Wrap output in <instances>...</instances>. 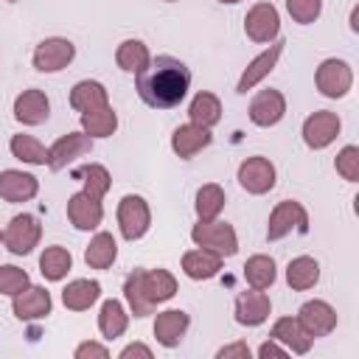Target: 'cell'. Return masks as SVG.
Instances as JSON below:
<instances>
[{
	"mask_svg": "<svg viewBox=\"0 0 359 359\" xmlns=\"http://www.w3.org/2000/svg\"><path fill=\"white\" fill-rule=\"evenodd\" d=\"M297 323H300V328H303L311 339L328 337V334L337 328V309H334L328 300H320V297L306 300V303L297 309Z\"/></svg>",
	"mask_w": 359,
	"mask_h": 359,
	"instance_id": "12",
	"label": "cell"
},
{
	"mask_svg": "<svg viewBox=\"0 0 359 359\" xmlns=\"http://www.w3.org/2000/svg\"><path fill=\"white\" fill-rule=\"evenodd\" d=\"M115 258H118V241H115V236L107 233V230H98L90 238L87 250H84V264L90 269H109L115 264Z\"/></svg>",
	"mask_w": 359,
	"mask_h": 359,
	"instance_id": "26",
	"label": "cell"
},
{
	"mask_svg": "<svg viewBox=\"0 0 359 359\" xmlns=\"http://www.w3.org/2000/svg\"><path fill=\"white\" fill-rule=\"evenodd\" d=\"M317 280H320V264H317V258L297 255V258L289 261V266H286V283L294 292H309V289L317 286Z\"/></svg>",
	"mask_w": 359,
	"mask_h": 359,
	"instance_id": "30",
	"label": "cell"
},
{
	"mask_svg": "<svg viewBox=\"0 0 359 359\" xmlns=\"http://www.w3.org/2000/svg\"><path fill=\"white\" fill-rule=\"evenodd\" d=\"M188 121L199 123L205 129H213L222 121V101H219V95L210 93V90H199L191 98V104H188Z\"/></svg>",
	"mask_w": 359,
	"mask_h": 359,
	"instance_id": "25",
	"label": "cell"
},
{
	"mask_svg": "<svg viewBox=\"0 0 359 359\" xmlns=\"http://www.w3.org/2000/svg\"><path fill=\"white\" fill-rule=\"evenodd\" d=\"M11 157H17L25 165H48V146H42L34 135H11L8 140Z\"/></svg>",
	"mask_w": 359,
	"mask_h": 359,
	"instance_id": "35",
	"label": "cell"
},
{
	"mask_svg": "<svg viewBox=\"0 0 359 359\" xmlns=\"http://www.w3.org/2000/svg\"><path fill=\"white\" fill-rule=\"evenodd\" d=\"M269 337L272 339H278L289 353H309L311 351V337L300 328V323H297V317H278L275 320V325H272V331H269Z\"/></svg>",
	"mask_w": 359,
	"mask_h": 359,
	"instance_id": "23",
	"label": "cell"
},
{
	"mask_svg": "<svg viewBox=\"0 0 359 359\" xmlns=\"http://www.w3.org/2000/svg\"><path fill=\"white\" fill-rule=\"evenodd\" d=\"M334 168H337V174L342 177V180H348V182H359V146H342L339 149V154H337V160H334Z\"/></svg>",
	"mask_w": 359,
	"mask_h": 359,
	"instance_id": "40",
	"label": "cell"
},
{
	"mask_svg": "<svg viewBox=\"0 0 359 359\" xmlns=\"http://www.w3.org/2000/svg\"><path fill=\"white\" fill-rule=\"evenodd\" d=\"M123 297H126V306H129V314L135 317H149L154 314V303L146 297V289H143V269H135L126 275L123 280Z\"/></svg>",
	"mask_w": 359,
	"mask_h": 359,
	"instance_id": "34",
	"label": "cell"
},
{
	"mask_svg": "<svg viewBox=\"0 0 359 359\" xmlns=\"http://www.w3.org/2000/svg\"><path fill=\"white\" fill-rule=\"evenodd\" d=\"M39 238H42V224L34 213H17L3 227V244L11 255L34 252V247H39Z\"/></svg>",
	"mask_w": 359,
	"mask_h": 359,
	"instance_id": "3",
	"label": "cell"
},
{
	"mask_svg": "<svg viewBox=\"0 0 359 359\" xmlns=\"http://www.w3.org/2000/svg\"><path fill=\"white\" fill-rule=\"evenodd\" d=\"M132 356L151 359V356H154V351H151L149 345H143V342H129V345H126V348H121V353H118V359H132Z\"/></svg>",
	"mask_w": 359,
	"mask_h": 359,
	"instance_id": "45",
	"label": "cell"
},
{
	"mask_svg": "<svg viewBox=\"0 0 359 359\" xmlns=\"http://www.w3.org/2000/svg\"><path fill=\"white\" fill-rule=\"evenodd\" d=\"M73 356H76V359H93V356L107 359V356H109V348H107V345H101V342H95V339H87V342L76 345Z\"/></svg>",
	"mask_w": 359,
	"mask_h": 359,
	"instance_id": "42",
	"label": "cell"
},
{
	"mask_svg": "<svg viewBox=\"0 0 359 359\" xmlns=\"http://www.w3.org/2000/svg\"><path fill=\"white\" fill-rule=\"evenodd\" d=\"M79 180H81V191H87L95 199H104L107 191H109V185H112V177H109L107 165H101V163L81 165L79 168Z\"/></svg>",
	"mask_w": 359,
	"mask_h": 359,
	"instance_id": "38",
	"label": "cell"
},
{
	"mask_svg": "<svg viewBox=\"0 0 359 359\" xmlns=\"http://www.w3.org/2000/svg\"><path fill=\"white\" fill-rule=\"evenodd\" d=\"M151 227L149 202L140 194H126L118 202V230L126 241H140Z\"/></svg>",
	"mask_w": 359,
	"mask_h": 359,
	"instance_id": "4",
	"label": "cell"
},
{
	"mask_svg": "<svg viewBox=\"0 0 359 359\" xmlns=\"http://www.w3.org/2000/svg\"><path fill=\"white\" fill-rule=\"evenodd\" d=\"M275 278H278V266H275V258L272 255L258 252V255H250L247 258V264H244V280H247V286L266 292L275 283Z\"/></svg>",
	"mask_w": 359,
	"mask_h": 359,
	"instance_id": "32",
	"label": "cell"
},
{
	"mask_svg": "<svg viewBox=\"0 0 359 359\" xmlns=\"http://www.w3.org/2000/svg\"><path fill=\"white\" fill-rule=\"evenodd\" d=\"M101 297V283L90 280V278H76L62 289V303L70 311H87L90 306H95Z\"/></svg>",
	"mask_w": 359,
	"mask_h": 359,
	"instance_id": "24",
	"label": "cell"
},
{
	"mask_svg": "<svg viewBox=\"0 0 359 359\" xmlns=\"http://www.w3.org/2000/svg\"><path fill=\"white\" fill-rule=\"evenodd\" d=\"M115 62H118L121 70L137 76V73L151 62V53H149L146 42H140V39H123V42L118 45V50H115Z\"/></svg>",
	"mask_w": 359,
	"mask_h": 359,
	"instance_id": "36",
	"label": "cell"
},
{
	"mask_svg": "<svg viewBox=\"0 0 359 359\" xmlns=\"http://www.w3.org/2000/svg\"><path fill=\"white\" fill-rule=\"evenodd\" d=\"M0 241H3V230H0Z\"/></svg>",
	"mask_w": 359,
	"mask_h": 359,
	"instance_id": "48",
	"label": "cell"
},
{
	"mask_svg": "<svg viewBox=\"0 0 359 359\" xmlns=\"http://www.w3.org/2000/svg\"><path fill=\"white\" fill-rule=\"evenodd\" d=\"M93 151V137L87 132H67L56 143L48 146V168L50 171H65L70 163Z\"/></svg>",
	"mask_w": 359,
	"mask_h": 359,
	"instance_id": "11",
	"label": "cell"
},
{
	"mask_svg": "<svg viewBox=\"0 0 359 359\" xmlns=\"http://www.w3.org/2000/svg\"><path fill=\"white\" fill-rule=\"evenodd\" d=\"M6 3H17V0H6Z\"/></svg>",
	"mask_w": 359,
	"mask_h": 359,
	"instance_id": "49",
	"label": "cell"
},
{
	"mask_svg": "<svg viewBox=\"0 0 359 359\" xmlns=\"http://www.w3.org/2000/svg\"><path fill=\"white\" fill-rule=\"evenodd\" d=\"M76 59V45L67 36H48L34 48L31 65L39 73H59Z\"/></svg>",
	"mask_w": 359,
	"mask_h": 359,
	"instance_id": "9",
	"label": "cell"
},
{
	"mask_svg": "<svg viewBox=\"0 0 359 359\" xmlns=\"http://www.w3.org/2000/svg\"><path fill=\"white\" fill-rule=\"evenodd\" d=\"M224 258L213 250H205V247H194L188 252H182V272L191 278V280H210L219 275Z\"/></svg>",
	"mask_w": 359,
	"mask_h": 359,
	"instance_id": "22",
	"label": "cell"
},
{
	"mask_svg": "<svg viewBox=\"0 0 359 359\" xmlns=\"http://www.w3.org/2000/svg\"><path fill=\"white\" fill-rule=\"evenodd\" d=\"M48 115H50V101L42 90L28 87L14 98V118L22 126H39L48 121Z\"/></svg>",
	"mask_w": 359,
	"mask_h": 359,
	"instance_id": "20",
	"label": "cell"
},
{
	"mask_svg": "<svg viewBox=\"0 0 359 359\" xmlns=\"http://www.w3.org/2000/svg\"><path fill=\"white\" fill-rule=\"evenodd\" d=\"M255 353H258L261 359H269V356H275V359H286V356H289V351H286V348H283L278 339H272V337H269L266 342H261Z\"/></svg>",
	"mask_w": 359,
	"mask_h": 359,
	"instance_id": "44",
	"label": "cell"
},
{
	"mask_svg": "<svg viewBox=\"0 0 359 359\" xmlns=\"http://www.w3.org/2000/svg\"><path fill=\"white\" fill-rule=\"evenodd\" d=\"M292 230L309 233V213L297 199H283L272 208L269 222H266V241H280Z\"/></svg>",
	"mask_w": 359,
	"mask_h": 359,
	"instance_id": "5",
	"label": "cell"
},
{
	"mask_svg": "<svg viewBox=\"0 0 359 359\" xmlns=\"http://www.w3.org/2000/svg\"><path fill=\"white\" fill-rule=\"evenodd\" d=\"M236 180H238V185H241L247 194H252V196H264V194H269V191L275 188V182H278V171H275V163H272L269 157L252 154V157H247V160L238 165Z\"/></svg>",
	"mask_w": 359,
	"mask_h": 359,
	"instance_id": "7",
	"label": "cell"
},
{
	"mask_svg": "<svg viewBox=\"0 0 359 359\" xmlns=\"http://www.w3.org/2000/svg\"><path fill=\"white\" fill-rule=\"evenodd\" d=\"M210 140H213L210 129H205V126L188 121V123H182V126L174 129V135H171V151H174L180 160H191L194 154H199L202 149H208Z\"/></svg>",
	"mask_w": 359,
	"mask_h": 359,
	"instance_id": "21",
	"label": "cell"
},
{
	"mask_svg": "<svg viewBox=\"0 0 359 359\" xmlns=\"http://www.w3.org/2000/svg\"><path fill=\"white\" fill-rule=\"evenodd\" d=\"M314 84L325 98H345L353 87V70L345 59H337V56L323 59L314 73Z\"/></svg>",
	"mask_w": 359,
	"mask_h": 359,
	"instance_id": "6",
	"label": "cell"
},
{
	"mask_svg": "<svg viewBox=\"0 0 359 359\" xmlns=\"http://www.w3.org/2000/svg\"><path fill=\"white\" fill-rule=\"evenodd\" d=\"M339 129H342V121H339L337 112H331V109H317V112H311V115L303 121L300 135H303V143H306L311 151H323V149H328V146L339 137Z\"/></svg>",
	"mask_w": 359,
	"mask_h": 359,
	"instance_id": "8",
	"label": "cell"
},
{
	"mask_svg": "<svg viewBox=\"0 0 359 359\" xmlns=\"http://www.w3.org/2000/svg\"><path fill=\"white\" fill-rule=\"evenodd\" d=\"M11 311H14V317L22 320V323L42 320V317H48V314L53 311V297H50V292H48L45 286L28 283L22 292H17V294L11 297Z\"/></svg>",
	"mask_w": 359,
	"mask_h": 359,
	"instance_id": "14",
	"label": "cell"
},
{
	"mask_svg": "<svg viewBox=\"0 0 359 359\" xmlns=\"http://www.w3.org/2000/svg\"><path fill=\"white\" fill-rule=\"evenodd\" d=\"M135 90L146 107L174 109L185 101L191 90V70L177 56H151V62L135 76Z\"/></svg>",
	"mask_w": 359,
	"mask_h": 359,
	"instance_id": "1",
	"label": "cell"
},
{
	"mask_svg": "<svg viewBox=\"0 0 359 359\" xmlns=\"http://www.w3.org/2000/svg\"><path fill=\"white\" fill-rule=\"evenodd\" d=\"M286 11L297 25H311L323 14V0H286Z\"/></svg>",
	"mask_w": 359,
	"mask_h": 359,
	"instance_id": "41",
	"label": "cell"
},
{
	"mask_svg": "<svg viewBox=\"0 0 359 359\" xmlns=\"http://www.w3.org/2000/svg\"><path fill=\"white\" fill-rule=\"evenodd\" d=\"M283 39H275V42H269V48H264L258 56H252L250 62H247V67L241 70V76H238V84H236V93H247V90H252V87H258L272 70H275V65H278V59H280V53H283Z\"/></svg>",
	"mask_w": 359,
	"mask_h": 359,
	"instance_id": "13",
	"label": "cell"
},
{
	"mask_svg": "<svg viewBox=\"0 0 359 359\" xmlns=\"http://www.w3.org/2000/svg\"><path fill=\"white\" fill-rule=\"evenodd\" d=\"M244 34L252 42H258V45L275 42L278 34H280V14H278V8L272 3H266V0L255 3L247 11V17H244Z\"/></svg>",
	"mask_w": 359,
	"mask_h": 359,
	"instance_id": "10",
	"label": "cell"
},
{
	"mask_svg": "<svg viewBox=\"0 0 359 359\" xmlns=\"http://www.w3.org/2000/svg\"><path fill=\"white\" fill-rule=\"evenodd\" d=\"M70 269H73V255H70L67 247H62V244H50V247L42 250V255H39V272H42L45 280L59 283V280L67 278Z\"/></svg>",
	"mask_w": 359,
	"mask_h": 359,
	"instance_id": "28",
	"label": "cell"
},
{
	"mask_svg": "<svg viewBox=\"0 0 359 359\" xmlns=\"http://www.w3.org/2000/svg\"><path fill=\"white\" fill-rule=\"evenodd\" d=\"M143 289H146V297L160 306L165 300H171L177 294V278L168 272V269H143Z\"/></svg>",
	"mask_w": 359,
	"mask_h": 359,
	"instance_id": "33",
	"label": "cell"
},
{
	"mask_svg": "<svg viewBox=\"0 0 359 359\" xmlns=\"http://www.w3.org/2000/svg\"><path fill=\"white\" fill-rule=\"evenodd\" d=\"M222 3H230L233 6V3H241V0H222Z\"/></svg>",
	"mask_w": 359,
	"mask_h": 359,
	"instance_id": "47",
	"label": "cell"
},
{
	"mask_svg": "<svg viewBox=\"0 0 359 359\" xmlns=\"http://www.w3.org/2000/svg\"><path fill=\"white\" fill-rule=\"evenodd\" d=\"M224 202H227L224 188L216 185V182H208V185H202V188L196 191L194 210H196V216H199L202 222H208V219H219V213L224 210Z\"/></svg>",
	"mask_w": 359,
	"mask_h": 359,
	"instance_id": "37",
	"label": "cell"
},
{
	"mask_svg": "<svg viewBox=\"0 0 359 359\" xmlns=\"http://www.w3.org/2000/svg\"><path fill=\"white\" fill-rule=\"evenodd\" d=\"M109 104V93L101 81H93V79H81L73 84L70 90V107L76 112H87V109H95V107H104Z\"/></svg>",
	"mask_w": 359,
	"mask_h": 359,
	"instance_id": "29",
	"label": "cell"
},
{
	"mask_svg": "<svg viewBox=\"0 0 359 359\" xmlns=\"http://www.w3.org/2000/svg\"><path fill=\"white\" fill-rule=\"evenodd\" d=\"M28 283H31V278H28V272H25L22 266H14V264H3V266H0V294L14 297V294L22 292Z\"/></svg>",
	"mask_w": 359,
	"mask_h": 359,
	"instance_id": "39",
	"label": "cell"
},
{
	"mask_svg": "<svg viewBox=\"0 0 359 359\" xmlns=\"http://www.w3.org/2000/svg\"><path fill=\"white\" fill-rule=\"evenodd\" d=\"M126 325H129V311L123 309V303L115 300V297L104 300L101 309H98V331H101V337L112 342V339L126 334Z\"/></svg>",
	"mask_w": 359,
	"mask_h": 359,
	"instance_id": "27",
	"label": "cell"
},
{
	"mask_svg": "<svg viewBox=\"0 0 359 359\" xmlns=\"http://www.w3.org/2000/svg\"><path fill=\"white\" fill-rule=\"evenodd\" d=\"M165 3H177V0H165Z\"/></svg>",
	"mask_w": 359,
	"mask_h": 359,
	"instance_id": "50",
	"label": "cell"
},
{
	"mask_svg": "<svg viewBox=\"0 0 359 359\" xmlns=\"http://www.w3.org/2000/svg\"><path fill=\"white\" fill-rule=\"evenodd\" d=\"M348 28H351L353 34H359V6H353V8H351V17H348Z\"/></svg>",
	"mask_w": 359,
	"mask_h": 359,
	"instance_id": "46",
	"label": "cell"
},
{
	"mask_svg": "<svg viewBox=\"0 0 359 359\" xmlns=\"http://www.w3.org/2000/svg\"><path fill=\"white\" fill-rule=\"evenodd\" d=\"M115 129H118V112L112 109V104L81 112V132H87L93 140L95 137H112Z\"/></svg>",
	"mask_w": 359,
	"mask_h": 359,
	"instance_id": "31",
	"label": "cell"
},
{
	"mask_svg": "<svg viewBox=\"0 0 359 359\" xmlns=\"http://www.w3.org/2000/svg\"><path fill=\"white\" fill-rule=\"evenodd\" d=\"M247 115H250V121L255 126L269 129V126L283 121V115H286V95L280 90H275V87H266V90L255 93V98L250 101Z\"/></svg>",
	"mask_w": 359,
	"mask_h": 359,
	"instance_id": "15",
	"label": "cell"
},
{
	"mask_svg": "<svg viewBox=\"0 0 359 359\" xmlns=\"http://www.w3.org/2000/svg\"><path fill=\"white\" fill-rule=\"evenodd\" d=\"M191 241L196 247H205V250H213L219 252L222 258H230L238 252V236H236V227L230 222H222V219H208V222H196L191 227Z\"/></svg>",
	"mask_w": 359,
	"mask_h": 359,
	"instance_id": "2",
	"label": "cell"
},
{
	"mask_svg": "<svg viewBox=\"0 0 359 359\" xmlns=\"http://www.w3.org/2000/svg\"><path fill=\"white\" fill-rule=\"evenodd\" d=\"M236 323L238 325H247V328H255L261 323H266V317L272 314V303H269V294L264 289H244L236 294Z\"/></svg>",
	"mask_w": 359,
	"mask_h": 359,
	"instance_id": "17",
	"label": "cell"
},
{
	"mask_svg": "<svg viewBox=\"0 0 359 359\" xmlns=\"http://www.w3.org/2000/svg\"><path fill=\"white\" fill-rule=\"evenodd\" d=\"M188 328H191V317L182 309H165V311H157L154 317V339L163 348H177L185 339Z\"/></svg>",
	"mask_w": 359,
	"mask_h": 359,
	"instance_id": "18",
	"label": "cell"
},
{
	"mask_svg": "<svg viewBox=\"0 0 359 359\" xmlns=\"http://www.w3.org/2000/svg\"><path fill=\"white\" fill-rule=\"evenodd\" d=\"M65 213H67L70 224H73L76 230H81V233L98 230V224L104 222V205H101V199L90 196L87 191H76V194H70Z\"/></svg>",
	"mask_w": 359,
	"mask_h": 359,
	"instance_id": "16",
	"label": "cell"
},
{
	"mask_svg": "<svg viewBox=\"0 0 359 359\" xmlns=\"http://www.w3.org/2000/svg\"><path fill=\"white\" fill-rule=\"evenodd\" d=\"M39 194V180L22 168H6L0 171V199L17 205V202H31Z\"/></svg>",
	"mask_w": 359,
	"mask_h": 359,
	"instance_id": "19",
	"label": "cell"
},
{
	"mask_svg": "<svg viewBox=\"0 0 359 359\" xmlns=\"http://www.w3.org/2000/svg\"><path fill=\"white\" fill-rule=\"evenodd\" d=\"M252 356V351H250V345L247 342H230V345H222L219 351H216V359H250Z\"/></svg>",
	"mask_w": 359,
	"mask_h": 359,
	"instance_id": "43",
	"label": "cell"
}]
</instances>
